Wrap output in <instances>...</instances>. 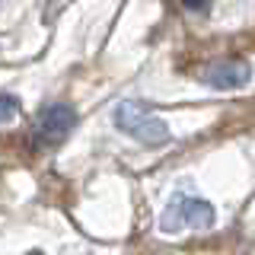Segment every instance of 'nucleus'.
<instances>
[{"label":"nucleus","mask_w":255,"mask_h":255,"mask_svg":"<svg viewBox=\"0 0 255 255\" xmlns=\"http://www.w3.org/2000/svg\"><path fill=\"white\" fill-rule=\"evenodd\" d=\"M115 125L125 134H131L140 143H147V147H159V143L169 140V125L163 118H156L143 102H122L115 109Z\"/></svg>","instance_id":"nucleus-1"},{"label":"nucleus","mask_w":255,"mask_h":255,"mask_svg":"<svg viewBox=\"0 0 255 255\" xmlns=\"http://www.w3.org/2000/svg\"><path fill=\"white\" fill-rule=\"evenodd\" d=\"M77 128V112L64 102H54V106H45L35 115V128H32V140L38 147H54L67 137Z\"/></svg>","instance_id":"nucleus-2"},{"label":"nucleus","mask_w":255,"mask_h":255,"mask_svg":"<svg viewBox=\"0 0 255 255\" xmlns=\"http://www.w3.org/2000/svg\"><path fill=\"white\" fill-rule=\"evenodd\" d=\"M182 227H198V230L214 227V207L201 198L179 195L163 214V230H182Z\"/></svg>","instance_id":"nucleus-3"},{"label":"nucleus","mask_w":255,"mask_h":255,"mask_svg":"<svg viewBox=\"0 0 255 255\" xmlns=\"http://www.w3.org/2000/svg\"><path fill=\"white\" fill-rule=\"evenodd\" d=\"M204 83H211L214 90H239L252 80V67L246 61H220L201 74Z\"/></svg>","instance_id":"nucleus-4"},{"label":"nucleus","mask_w":255,"mask_h":255,"mask_svg":"<svg viewBox=\"0 0 255 255\" xmlns=\"http://www.w3.org/2000/svg\"><path fill=\"white\" fill-rule=\"evenodd\" d=\"M16 115H19V99L0 93V122H13Z\"/></svg>","instance_id":"nucleus-5"},{"label":"nucleus","mask_w":255,"mask_h":255,"mask_svg":"<svg viewBox=\"0 0 255 255\" xmlns=\"http://www.w3.org/2000/svg\"><path fill=\"white\" fill-rule=\"evenodd\" d=\"M207 3H211V0H182V6H185V10H204Z\"/></svg>","instance_id":"nucleus-6"},{"label":"nucleus","mask_w":255,"mask_h":255,"mask_svg":"<svg viewBox=\"0 0 255 255\" xmlns=\"http://www.w3.org/2000/svg\"><path fill=\"white\" fill-rule=\"evenodd\" d=\"M29 255H42V252H29Z\"/></svg>","instance_id":"nucleus-7"}]
</instances>
